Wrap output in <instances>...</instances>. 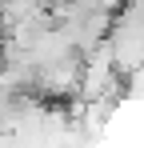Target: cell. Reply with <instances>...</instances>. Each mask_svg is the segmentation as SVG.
Listing matches in <instances>:
<instances>
[{
    "instance_id": "obj_2",
    "label": "cell",
    "mask_w": 144,
    "mask_h": 148,
    "mask_svg": "<svg viewBox=\"0 0 144 148\" xmlns=\"http://www.w3.org/2000/svg\"><path fill=\"white\" fill-rule=\"evenodd\" d=\"M36 92H40V96L80 92V60H76V56H64V60H52L44 68H36Z\"/></svg>"
},
{
    "instance_id": "obj_1",
    "label": "cell",
    "mask_w": 144,
    "mask_h": 148,
    "mask_svg": "<svg viewBox=\"0 0 144 148\" xmlns=\"http://www.w3.org/2000/svg\"><path fill=\"white\" fill-rule=\"evenodd\" d=\"M120 68H116V48L112 40H100L96 48H88V56L80 60V96L84 100H104L116 92L120 84Z\"/></svg>"
},
{
    "instance_id": "obj_3",
    "label": "cell",
    "mask_w": 144,
    "mask_h": 148,
    "mask_svg": "<svg viewBox=\"0 0 144 148\" xmlns=\"http://www.w3.org/2000/svg\"><path fill=\"white\" fill-rule=\"evenodd\" d=\"M0 72H4V52H0Z\"/></svg>"
}]
</instances>
